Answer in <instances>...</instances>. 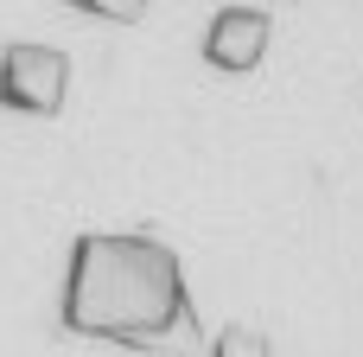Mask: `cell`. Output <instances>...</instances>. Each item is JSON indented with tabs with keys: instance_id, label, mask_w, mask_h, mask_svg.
I'll use <instances>...</instances> for the list:
<instances>
[{
	"instance_id": "4",
	"label": "cell",
	"mask_w": 363,
	"mask_h": 357,
	"mask_svg": "<svg viewBox=\"0 0 363 357\" xmlns=\"http://www.w3.org/2000/svg\"><path fill=\"white\" fill-rule=\"evenodd\" d=\"M211 357H268V339L255 332V326H230L223 339H217V351Z\"/></svg>"
},
{
	"instance_id": "1",
	"label": "cell",
	"mask_w": 363,
	"mask_h": 357,
	"mask_svg": "<svg viewBox=\"0 0 363 357\" xmlns=\"http://www.w3.org/2000/svg\"><path fill=\"white\" fill-rule=\"evenodd\" d=\"M64 326L128 351H179L198 339V307L172 243L147 230H83L64 268Z\"/></svg>"
},
{
	"instance_id": "5",
	"label": "cell",
	"mask_w": 363,
	"mask_h": 357,
	"mask_svg": "<svg viewBox=\"0 0 363 357\" xmlns=\"http://www.w3.org/2000/svg\"><path fill=\"white\" fill-rule=\"evenodd\" d=\"M70 6L102 13V19H121V26H128V19H140V6H147V0H70Z\"/></svg>"
},
{
	"instance_id": "2",
	"label": "cell",
	"mask_w": 363,
	"mask_h": 357,
	"mask_svg": "<svg viewBox=\"0 0 363 357\" xmlns=\"http://www.w3.org/2000/svg\"><path fill=\"white\" fill-rule=\"evenodd\" d=\"M70 96V57L51 45H6L0 57V109L13 115H57Z\"/></svg>"
},
{
	"instance_id": "3",
	"label": "cell",
	"mask_w": 363,
	"mask_h": 357,
	"mask_svg": "<svg viewBox=\"0 0 363 357\" xmlns=\"http://www.w3.org/2000/svg\"><path fill=\"white\" fill-rule=\"evenodd\" d=\"M262 51H268V19L249 13V6H223L217 26H211V38H204V57L217 70H230V77H249L262 64Z\"/></svg>"
}]
</instances>
